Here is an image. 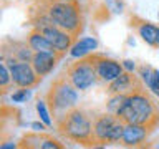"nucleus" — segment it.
Segmentation results:
<instances>
[{
	"instance_id": "1",
	"label": "nucleus",
	"mask_w": 159,
	"mask_h": 149,
	"mask_svg": "<svg viewBox=\"0 0 159 149\" xmlns=\"http://www.w3.org/2000/svg\"><path fill=\"white\" fill-rule=\"evenodd\" d=\"M124 124H141L154 129L159 121V113L156 104L148 93L143 91V88H138L134 91L128 93L126 106L119 114Z\"/></svg>"
},
{
	"instance_id": "2",
	"label": "nucleus",
	"mask_w": 159,
	"mask_h": 149,
	"mask_svg": "<svg viewBox=\"0 0 159 149\" xmlns=\"http://www.w3.org/2000/svg\"><path fill=\"white\" fill-rule=\"evenodd\" d=\"M57 129L61 136L75 142L94 144L93 124L81 109H70L61 114L57 121Z\"/></svg>"
},
{
	"instance_id": "3",
	"label": "nucleus",
	"mask_w": 159,
	"mask_h": 149,
	"mask_svg": "<svg viewBox=\"0 0 159 149\" xmlns=\"http://www.w3.org/2000/svg\"><path fill=\"white\" fill-rule=\"evenodd\" d=\"M45 13L52 20L53 25L66 30L71 35L80 33L81 30V18H80V8L75 0H55L48 2Z\"/></svg>"
},
{
	"instance_id": "4",
	"label": "nucleus",
	"mask_w": 159,
	"mask_h": 149,
	"mask_svg": "<svg viewBox=\"0 0 159 149\" xmlns=\"http://www.w3.org/2000/svg\"><path fill=\"white\" fill-rule=\"evenodd\" d=\"M78 103V93L73 83L66 76H58L52 83L47 93V104L52 109V113L65 114L70 109H73Z\"/></svg>"
},
{
	"instance_id": "5",
	"label": "nucleus",
	"mask_w": 159,
	"mask_h": 149,
	"mask_svg": "<svg viewBox=\"0 0 159 149\" xmlns=\"http://www.w3.org/2000/svg\"><path fill=\"white\" fill-rule=\"evenodd\" d=\"M124 133V121H121V118L116 114H103L98 116L93 123V136L94 142H116L123 138Z\"/></svg>"
},
{
	"instance_id": "6",
	"label": "nucleus",
	"mask_w": 159,
	"mask_h": 149,
	"mask_svg": "<svg viewBox=\"0 0 159 149\" xmlns=\"http://www.w3.org/2000/svg\"><path fill=\"white\" fill-rule=\"evenodd\" d=\"M66 76L73 83L76 89H88L96 81V66H94V56H83L78 61L71 63L66 68Z\"/></svg>"
},
{
	"instance_id": "7",
	"label": "nucleus",
	"mask_w": 159,
	"mask_h": 149,
	"mask_svg": "<svg viewBox=\"0 0 159 149\" xmlns=\"http://www.w3.org/2000/svg\"><path fill=\"white\" fill-rule=\"evenodd\" d=\"M10 71H12V81L20 88H32L42 79V76H38L33 66L27 61L10 63Z\"/></svg>"
},
{
	"instance_id": "8",
	"label": "nucleus",
	"mask_w": 159,
	"mask_h": 149,
	"mask_svg": "<svg viewBox=\"0 0 159 149\" xmlns=\"http://www.w3.org/2000/svg\"><path fill=\"white\" fill-rule=\"evenodd\" d=\"M43 32V35L47 37V40L58 50L60 53H65L66 50H70L73 47L75 42V35H71L66 30L57 27V25H48V27L40 28Z\"/></svg>"
},
{
	"instance_id": "9",
	"label": "nucleus",
	"mask_w": 159,
	"mask_h": 149,
	"mask_svg": "<svg viewBox=\"0 0 159 149\" xmlns=\"http://www.w3.org/2000/svg\"><path fill=\"white\" fill-rule=\"evenodd\" d=\"M94 66H96V73L101 81H113L123 73V65L114 61V60L104 58L96 55L94 56Z\"/></svg>"
},
{
	"instance_id": "10",
	"label": "nucleus",
	"mask_w": 159,
	"mask_h": 149,
	"mask_svg": "<svg viewBox=\"0 0 159 149\" xmlns=\"http://www.w3.org/2000/svg\"><path fill=\"white\" fill-rule=\"evenodd\" d=\"M58 58H61V53H52V52H35L32 56V66L37 71L38 76H45L55 68Z\"/></svg>"
},
{
	"instance_id": "11",
	"label": "nucleus",
	"mask_w": 159,
	"mask_h": 149,
	"mask_svg": "<svg viewBox=\"0 0 159 149\" xmlns=\"http://www.w3.org/2000/svg\"><path fill=\"white\" fill-rule=\"evenodd\" d=\"M151 131H152L151 128L141 126V124H124V133L121 141L126 146H138L139 142H143L149 136Z\"/></svg>"
},
{
	"instance_id": "12",
	"label": "nucleus",
	"mask_w": 159,
	"mask_h": 149,
	"mask_svg": "<svg viewBox=\"0 0 159 149\" xmlns=\"http://www.w3.org/2000/svg\"><path fill=\"white\" fill-rule=\"evenodd\" d=\"M138 88H141V84L131 73H121L118 78L109 81V93H131Z\"/></svg>"
},
{
	"instance_id": "13",
	"label": "nucleus",
	"mask_w": 159,
	"mask_h": 149,
	"mask_svg": "<svg viewBox=\"0 0 159 149\" xmlns=\"http://www.w3.org/2000/svg\"><path fill=\"white\" fill-rule=\"evenodd\" d=\"M28 47L33 52H52V53H60L57 48L47 40V37L43 35V32L40 28H35L32 33L28 35ZM63 55V53H61Z\"/></svg>"
},
{
	"instance_id": "14",
	"label": "nucleus",
	"mask_w": 159,
	"mask_h": 149,
	"mask_svg": "<svg viewBox=\"0 0 159 149\" xmlns=\"http://www.w3.org/2000/svg\"><path fill=\"white\" fill-rule=\"evenodd\" d=\"M139 76L144 83H146V86L151 89L154 94H157L159 96V71L156 68L152 66H141L139 68Z\"/></svg>"
},
{
	"instance_id": "15",
	"label": "nucleus",
	"mask_w": 159,
	"mask_h": 149,
	"mask_svg": "<svg viewBox=\"0 0 159 149\" xmlns=\"http://www.w3.org/2000/svg\"><path fill=\"white\" fill-rule=\"evenodd\" d=\"M96 40L94 38H83V40H80V42H76L71 47V56L75 58H83V56H86L88 53H91L94 48H96Z\"/></svg>"
},
{
	"instance_id": "16",
	"label": "nucleus",
	"mask_w": 159,
	"mask_h": 149,
	"mask_svg": "<svg viewBox=\"0 0 159 149\" xmlns=\"http://www.w3.org/2000/svg\"><path fill=\"white\" fill-rule=\"evenodd\" d=\"M126 99H128V93H114V96L108 101V113L119 116L124 106H126Z\"/></svg>"
},
{
	"instance_id": "17",
	"label": "nucleus",
	"mask_w": 159,
	"mask_h": 149,
	"mask_svg": "<svg viewBox=\"0 0 159 149\" xmlns=\"http://www.w3.org/2000/svg\"><path fill=\"white\" fill-rule=\"evenodd\" d=\"M139 35H141V38L146 42L148 45H159L157 43V28L154 27L151 23H143L141 27H139Z\"/></svg>"
},
{
	"instance_id": "18",
	"label": "nucleus",
	"mask_w": 159,
	"mask_h": 149,
	"mask_svg": "<svg viewBox=\"0 0 159 149\" xmlns=\"http://www.w3.org/2000/svg\"><path fill=\"white\" fill-rule=\"evenodd\" d=\"M8 81H12V71L7 68V61H2V65H0V86L5 89Z\"/></svg>"
},
{
	"instance_id": "19",
	"label": "nucleus",
	"mask_w": 159,
	"mask_h": 149,
	"mask_svg": "<svg viewBox=\"0 0 159 149\" xmlns=\"http://www.w3.org/2000/svg\"><path fill=\"white\" fill-rule=\"evenodd\" d=\"M37 111L40 114V118H42V121L47 124V126H52V119H50V114H48V109H47V104L45 101H37Z\"/></svg>"
},
{
	"instance_id": "20",
	"label": "nucleus",
	"mask_w": 159,
	"mask_h": 149,
	"mask_svg": "<svg viewBox=\"0 0 159 149\" xmlns=\"http://www.w3.org/2000/svg\"><path fill=\"white\" fill-rule=\"evenodd\" d=\"M42 149H63V144H60L57 139L45 138L42 142Z\"/></svg>"
},
{
	"instance_id": "21",
	"label": "nucleus",
	"mask_w": 159,
	"mask_h": 149,
	"mask_svg": "<svg viewBox=\"0 0 159 149\" xmlns=\"http://www.w3.org/2000/svg\"><path fill=\"white\" fill-rule=\"evenodd\" d=\"M30 96V91H28V88H23V89H18L17 93H13L12 94V101H15V103H22V101H25Z\"/></svg>"
},
{
	"instance_id": "22",
	"label": "nucleus",
	"mask_w": 159,
	"mask_h": 149,
	"mask_svg": "<svg viewBox=\"0 0 159 149\" xmlns=\"http://www.w3.org/2000/svg\"><path fill=\"white\" fill-rule=\"evenodd\" d=\"M124 65H123V66L124 68H126L128 70V71H131V70H134V63L131 61V60H126V61H123Z\"/></svg>"
},
{
	"instance_id": "23",
	"label": "nucleus",
	"mask_w": 159,
	"mask_h": 149,
	"mask_svg": "<svg viewBox=\"0 0 159 149\" xmlns=\"http://www.w3.org/2000/svg\"><path fill=\"white\" fill-rule=\"evenodd\" d=\"M32 128L35 129V131H43V129H45V126H43V124H40V123H33Z\"/></svg>"
},
{
	"instance_id": "24",
	"label": "nucleus",
	"mask_w": 159,
	"mask_h": 149,
	"mask_svg": "<svg viewBox=\"0 0 159 149\" xmlns=\"http://www.w3.org/2000/svg\"><path fill=\"white\" fill-rule=\"evenodd\" d=\"M0 147H2V149H13V147H17V146L10 142V144H0Z\"/></svg>"
},
{
	"instance_id": "25",
	"label": "nucleus",
	"mask_w": 159,
	"mask_h": 149,
	"mask_svg": "<svg viewBox=\"0 0 159 149\" xmlns=\"http://www.w3.org/2000/svg\"><path fill=\"white\" fill-rule=\"evenodd\" d=\"M157 43H159V28H157Z\"/></svg>"
},
{
	"instance_id": "26",
	"label": "nucleus",
	"mask_w": 159,
	"mask_h": 149,
	"mask_svg": "<svg viewBox=\"0 0 159 149\" xmlns=\"http://www.w3.org/2000/svg\"><path fill=\"white\" fill-rule=\"evenodd\" d=\"M157 147H159V144H157Z\"/></svg>"
}]
</instances>
